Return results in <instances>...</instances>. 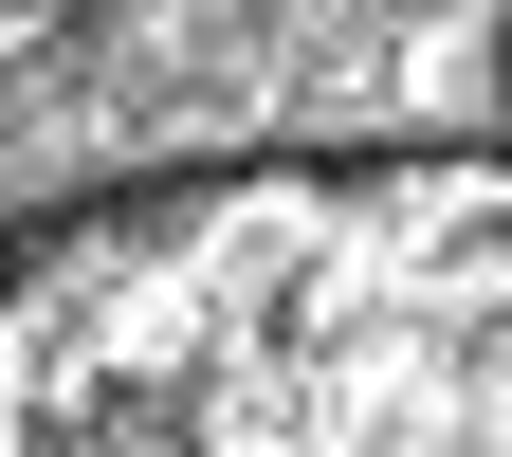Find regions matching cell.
Returning <instances> with one entry per match:
<instances>
[{
  "instance_id": "cell-1",
  "label": "cell",
  "mask_w": 512,
  "mask_h": 457,
  "mask_svg": "<svg viewBox=\"0 0 512 457\" xmlns=\"http://www.w3.org/2000/svg\"><path fill=\"white\" fill-rule=\"evenodd\" d=\"M0 457H512V147H238L0 220Z\"/></svg>"
},
{
  "instance_id": "cell-2",
  "label": "cell",
  "mask_w": 512,
  "mask_h": 457,
  "mask_svg": "<svg viewBox=\"0 0 512 457\" xmlns=\"http://www.w3.org/2000/svg\"><path fill=\"white\" fill-rule=\"evenodd\" d=\"M494 55H512V37H494Z\"/></svg>"
}]
</instances>
